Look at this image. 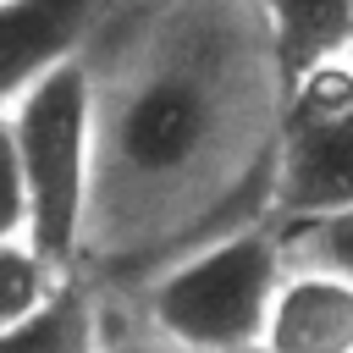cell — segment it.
I'll use <instances>...</instances> for the list:
<instances>
[{
	"label": "cell",
	"mask_w": 353,
	"mask_h": 353,
	"mask_svg": "<svg viewBox=\"0 0 353 353\" xmlns=\"http://www.w3.org/2000/svg\"><path fill=\"white\" fill-rule=\"evenodd\" d=\"M0 353H110L99 281L88 270H66L22 320L0 331Z\"/></svg>",
	"instance_id": "cell-7"
},
{
	"label": "cell",
	"mask_w": 353,
	"mask_h": 353,
	"mask_svg": "<svg viewBox=\"0 0 353 353\" xmlns=\"http://www.w3.org/2000/svg\"><path fill=\"white\" fill-rule=\"evenodd\" d=\"M281 270V226L270 215L232 221L138 276V331L171 353H259Z\"/></svg>",
	"instance_id": "cell-2"
},
{
	"label": "cell",
	"mask_w": 353,
	"mask_h": 353,
	"mask_svg": "<svg viewBox=\"0 0 353 353\" xmlns=\"http://www.w3.org/2000/svg\"><path fill=\"white\" fill-rule=\"evenodd\" d=\"M353 204V55L325 61L281 88L265 215L276 226Z\"/></svg>",
	"instance_id": "cell-4"
},
{
	"label": "cell",
	"mask_w": 353,
	"mask_h": 353,
	"mask_svg": "<svg viewBox=\"0 0 353 353\" xmlns=\"http://www.w3.org/2000/svg\"><path fill=\"white\" fill-rule=\"evenodd\" d=\"M281 243H287V259H303V265H320L353 281V204L281 226Z\"/></svg>",
	"instance_id": "cell-10"
},
{
	"label": "cell",
	"mask_w": 353,
	"mask_h": 353,
	"mask_svg": "<svg viewBox=\"0 0 353 353\" xmlns=\"http://www.w3.org/2000/svg\"><path fill=\"white\" fill-rule=\"evenodd\" d=\"M110 0H0V110L66 55H83Z\"/></svg>",
	"instance_id": "cell-5"
},
{
	"label": "cell",
	"mask_w": 353,
	"mask_h": 353,
	"mask_svg": "<svg viewBox=\"0 0 353 353\" xmlns=\"http://www.w3.org/2000/svg\"><path fill=\"white\" fill-rule=\"evenodd\" d=\"M259 353H353V281L303 259H287Z\"/></svg>",
	"instance_id": "cell-6"
},
{
	"label": "cell",
	"mask_w": 353,
	"mask_h": 353,
	"mask_svg": "<svg viewBox=\"0 0 353 353\" xmlns=\"http://www.w3.org/2000/svg\"><path fill=\"white\" fill-rule=\"evenodd\" d=\"M110 353H171V347H165V342H154L149 331H132V336H121V342L110 336Z\"/></svg>",
	"instance_id": "cell-12"
},
{
	"label": "cell",
	"mask_w": 353,
	"mask_h": 353,
	"mask_svg": "<svg viewBox=\"0 0 353 353\" xmlns=\"http://www.w3.org/2000/svg\"><path fill=\"white\" fill-rule=\"evenodd\" d=\"M94 61L83 270H154L265 215L281 66L254 0H110Z\"/></svg>",
	"instance_id": "cell-1"
},
{
	"label": "cell",
	"mask_w": 353,
	"mask_h": 353,
	"mask_svg": "<svg viewBox=\"0 0 353 353\" xmlns=\"http://www.w3.org/2000/svg\"><path fill=\"white\" fill-rule=\"evenodd\" d=\"M61 276H66V270L50 265L28 237H6V243H0V331H6L11 320H22Z\"/></svg>",
	"instance_id": "cell-9"
},
{
	"label": "cell",
	"mask_w": 353,
	"mask_h": 353,
	"mask_svg": "<svg viewBox=\"0 0 353 353\" xmlns=\"http://www.w3.org/2000/svg\"><path fill=\"white\" fill-rule=\"evenodd\" d=\"M6 237H28V176H22V160H17L11 121L0 110V243Z\"/></svg>",
	"instance_id": "cell-11"
},
{
	"label": "cell",
	"mask_w": 353,
	"mask_h": 353,
	"mask_svg": "<svg viewBox=\"0 0 353 353\" xmlns=\"http://www.w3.org/2000/svg\"><path fill=\"white\" fill-rule=\"evenodd\" d=\"M281 66V88L325 61L353 55V0H254Z\"/></svg>",
	"instance_id": "cell-8"
},
{
	"label": "cell",
	"mask_w": 353,
	"mask_h": 353,
	"mask_svg": "<svg viewBox=\"0 0 353 353\" xmlns=\"http://www.w3.org/2000/svg\"><path fill=\"white\" fill-rule=\"evenodd\" d=\"M17 160L28 176V243L61 265L83 270L88 204H94V61L66 55L33 88L6 105Z\"/></svg>",
	"instance_id": "cell-3"
}]
</instances>
